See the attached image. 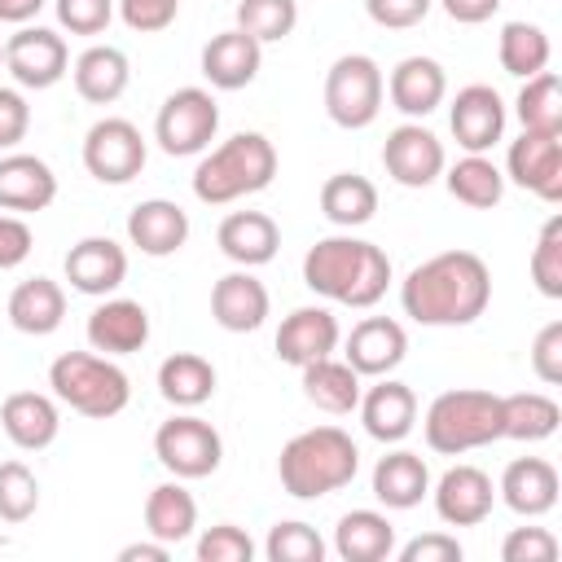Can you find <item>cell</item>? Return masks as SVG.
Segmentation results:
<instances>
[{
	"label": "cell",
	"mask_w": 562,
	"mask_h": 562,
	"mask_svg": "<svg viewBox=\"0 0 562 562\" xmlns=\"http://www.w3.org/2000/svg\"><path fill=\"white\" fill-rule=\"evenodd\" d=\"M303 285L342 307H373L391 285V259L364 237H321L303 255Z\"/></svg>",
	"instance_id": "cell-2"
},
{
	"label": "cell",
	"mask_w": 562,
	"mask_h": 562,
	"mask_svg": "<svg viewBox=\"0 0 562 562\" xmlns=\"http://www.w3.org/2000/svg\"><path fill=\"white\" fill-rule=\"evenodd\" d=\"M448 193L470 211H492L505 198V171L487 154H465L452 167H443Z\"/></svg>",
	"instance_id": "cell-38"
},
{
	"label": "cell",
	"mask_w": 562,
	"mask_h": 562,
	"mask_svg": "<svg viewBox=\"0 0 562 562\" xmlns=\"http://www.w3.org/2000/svg\"><path fill=\"white\" fill-rule=\"evenodd\" d=\"M382 97L386 79L369 53H342L325 75V114L347 132L369 127L382 114Z\"/></svg>",
	"instance_id": "cell-7"
},
{
	"label": "cell",
	"mask_w": 562,
	"mask_h": 562,
	"mask_svg": "<svg viewBox=\"0 0 562 562\" xmlns=\"http://www.w3.org/2000/svg\"><path fill=\"white\" fill-rule=\"evenodd\" d=\"M127 241L149 255V259H167L176 255L184 241H189V215L180 202H167V198H145L132 206L127 215Z\"/></svg>",
	"instance_id": "cell-21"
},
{
	"label": "cell",
	"mask_w": 562,
	"mask_h": 562,
	"mask_svg": "<svg viewBox=\"0 0 562 562\" xmlns=\"http://www.w3.org/2000/svg\"><path fill=\"white\" fill-rule=\"evenodd\" d=\"M426 492H430V470H426V461L417 452L395 448V452L378 457V465H373V496L386 509H413V505H422Z\"/></svg>",
	"instance_id": "cell-31"
},
{
	"label": "cell",
	"mask_w": 562,
	"mask_h": 562,
	"mask_svg": "<svg viewBox=\"0 0 562 562\" xmlns=\"http://www.w3.org/2000/svg\"><path fill=\"white\" fill-rule=\"evenodd\" d=\"M356 408H360V422H364L369 439H378V443L408 439V430L417 422V395H413V386L395 382L391 373L378 378L369 391H360V404Z\"/></svg>",
	"instance_id": "cell-19"
},
{
	"label": "cell",
	"mask_w": 562,
	"mask_h": 562,
	"mask_svg": "<svg viewBox=\"0 0 562 562\" xmlns=\"http://www.w3.org/2000/svg\"><path fill=\"white\" fill-rule=\"evenodd\" d=\"M426 448L443 457H461L501 439V395L479 386H457L430 400L426 408Z\"/></svg>",
	"instance_id": "cell-5"
},
{
	"label": "cell",
	"mask_w": 562,
	"mask_h": 562,
	"mask_svg": "<svg viewBox=\"0 0 562 562\" xmlns=\"http://www.w3.org/2000/svg\"><path fill=\"white\" fill-rule=\"evenodd\" d=\"M57 198V176L44 158L35 154H4L0 158V211L31 215L53 206Z\"/></svg>",
	"instance_id": "cell-25"
},
{
	"label": "cell",
	"mask_w": 562,
	"mask_h": 562,
	"mask_svg": "<svg viewBox=\"0 0 562 562\" xmlns=\"http://www.w3.org/2000/svg\"><path fill=\"white\" fill-rule=\"evenodd\" d=\"M158 395L176 408H198L215 395V364L198 351H176L158 364Z\"/></svg>",
	"instance_id": "cell-33"
},
{
	"label": "cell",
	"mask_w": 562,
	"mask_h": 562,
	"mask_svg": "<svg viewBox=\"0 0 562 562\" xmlns=\"http://www.w3.org/2000/svg\"><path fill=\"white\" fill-rule=\"evenodd\" d=\"M250 558H255V540L233 522H215L198 536V562H250Z\"/></svg>",
	"instance_id": "cell-45"
},
{
	"label": "cell",
	"mask_w": 562,
	"mask_h": 562,
	"mask_svg": "<svg viewBox=\"0 0 562 562\" xmlns=\"http://www.w3.org/2000/svg\"><path fill=\"white\" fill-rule=\"evenodd\" d=\"M0 426H4L9 443H18L22 452H40L57 439L61 413H57L53 395H44V391H13L0 404Z\"/></svg>",
	"instance_id": "cell-26"
},
{
	"label": "cell",
	"mask_w": 562,
	"mask_h": 562,
	"mask_svg": "<svg viewBox=\"0 0 562 562\" xmlns=\"http://www.w3.org/2000/svg\"><path fill=\"white\" fill-rule=\"evenodd\" d=\"M75 92L92 105H114L127 83H132V66H127V53L114 48V44H92L75 57Z\"/></svg>",
	"instance_id": "cell-29"
},
{
	"label": "cell",
	"mask_w": 562,
	"mask_h": 562,
	"mask_svg": "<svg viewBox=\"0 0 562 562\" xmlns=\"http://www.w3.org/2000/svg\"><path fill=\"white\" fill-rule=\"evenodd\" d=\"M386 97H391V105H395L400 114L426 119L430 110L443 105V97H448V75H443V66H439L435 57L413 53V57L395 61V70H391V79H386Z\"/></svg>",
	"instance_id": "cell-23"
},
{
	"label": "cell",
	"mask_w": 562,
	"mask_h": 562,
	"mask_svg": "<svg viewBox=\"0 0 562 562\" xmlns=\"http://www.w3.org/2000/svg\"><path fill=\"white\" fill-rule=\"evenodd\" d=\"M496 492L518 518H540L558 505V470L544 457H518L505 465Z\"/></svg>",
	"instance_id": "cell-28"
},
{
	"label": "cell",
	"mask_w": 562,
	"mask_h": 562,
	"mask_svg": "<svg viewBox=\"0 0 562 562\" xmlns=\"http://www.w3.org/2000/svg\"><path fill=\"white\" fill-rule=\"evenodd\" d=\"M259 66H263V44L250 40L246 31H237V26L211 35L206 48H202V75L220 92H237V88L255 83Z\"/></svg>",
	"instance_id": "cell-20"
},
{
	"label": "cell",
	"mask_w": 562,
	"mask_h": 562,
	"mask_svg": "<svg viewBox=\"0 0 562 562\" xmlns=\"http://www.w3.org/2000/svg\"><path fill=\"white\" fill-rule=\"evenodd\" d=\"M531 281L544 299H562V215H549L531 246Z\"/></svg>",
	"instance_id": "cell-43"
},
{
	"label": "cell",
	"mask_w": 562,
	"mask_h": 562,
	"mask_svg": "<svg viewBox=\"0 0 562 562\" xmlns=\"http://www.w3.org/2000/svg\"><path fill=\"white\" fill-rule=\"evenodd\" d=\"M66 281L79 294L105 299L127 281V250L114 237H83L66 250Z\"/></svg>",
	"instance_id": "cell-16"
},
{
	"label": "cell",
	"mask_w": 562,
	"mask_h": 562,
	"mask_svg": "<svg viewBox=\"0 0 562 562\" xmlns=\"http://www.w3.org/2000/svg\"><path fill=\"white\" fill-rule=\"evenodd\" d=\"M0 66H4V48H0Z\"/></svg>",
	"instance_id": "cell-57"
},
{
	"label": "cell",
	"mask_w": 562,
	"mask_h": 562,
	"mask_svg": "<svg viewBox=\"0 0 562 562\" xmlns=\"http://www.w3.org/2000/svg\"><path fill=\"white\" fill-rule=\"evenodd\" d=\"M268 285L250 272V268H237V272H224L215 285H211V316L220 329L228 334H250L268 321Z\"/></svg>",
	"instance_id": "cell-17"
},
{
	"label": "cell",
	"mask_w": 562,
	"mask_h": 562,
	"mask_svg": "<svg viewBox=\"0 0 562 562\" xmlns=\"http://www.w3.org/2000/svg\"><path fill=\"white\" fill-rule=\"evenodd\" d=\"M408 356V334L400 321L391 316H364L351 325L347 334V347H342V360L360 373V378H386L404 364Z\"/></svg>",
	"instance_id": "cell-15"
},
{
	"label": "cell",
	"mask_w": 562,
	"mask_h": 562,
	"mask_svg": "<svg viewBox=\"0 0 562 562\" xmlns=\"http://www.w3.org/2000/svg\"><path fill=\"white\" fill-rule=\"evenodd\" d=\"M4 70L18 79V88H53L70 70V48L48 26H18L4 44Z\"/></svg>",
	"instance_id": "cell-11"
},
{
	"label": "cell",
	"mask_w": 562,
	"mask_h": 562,
	"mask_svg": "<svg viewBox=\"0 0 562 562\" xmlns=\"http://www.w3.org/2000/svg\"><path fill=\"white\" fill-rule=\"evenodd\" d=\"M505 176L540 202H562V136L522 132L505 154Z\"/></svg>",
	"instance_id": "cell-13"
},
{
	"label": "cell",
	"mask_w": 562,
	"mask_h": 562,
	"mask_svg": "<svg viewBox=\"0 0 562 562\" xmlns=\"http://www.w3.org/2000/svg\"><path fill=\"white\" fill-rule=\"evenodd\" d=\"M338 338V316L329 307H294L277 329V360L303 369L321 356H334Z\"/></svg>",
	"instance_id": "cell-22"
},
{
	"label": "cell",
	"mask_w": 562,
	"mask_h": 562,
	"mask_svg": "<svg viewBox=\"0 0 562 562\" xmlns=\"http://www.w3.org/2000/svg\"><path fill=\"white\" fill-rule=\"evenodd\" d=\"M40 509V479L26 461H0V518L26 522Z\"/></svg>",
	"instance_id": "cell-42"
},
{
	"label": "cell",
	"mask_w": 562,
	"mask_h": 562,
	"mask_svg": "<svg viewBox=\"0 0 562 562\" xmlns=\"http://www.w3.org/2000/svg\"><path fill=\"white\" fill-rule=\"evenodd\" d=\"M167 558H171V544L162 540H136L119 549V562H167Z\"/></svg>",
	"instance_id": "cell-55"
},
{
	"label": "cell",
	"mask_w": 562,
	"mask_h": 562,
	"mask_svg": "<svg viewBox=\"0 0 562 562\" xmlns=\"http://www.w3.org/2000/svg\"><path fill=\"white\" fill-rule=\"evenodd\" d=\"M220 132V105L206 88H176L154 119V140L171 158H193L206 154Z\"/></svg>",
	"instance_id": "cell-8"
},
{
	"label": "cell",
	"mask_w": 562,
	"mask_h": 562,
	"mask_svg": "<svg viewBox=\"0 0 562 562\" xmlns=\"http://www.w3.org/2000/svg\"><path fill=\"white\" fill-rule=\"evenodd\" d=\"M114 18V0H57V22L70 35H101Z\"/></svg>",
	"instance_id": "cell-47"
},
{
	"label": "cell",
	"mask_w": 562,
	"mask_h": 562,
	"mask_svg": "<svg viewBox=\"0 0 562 562\" xmlns=\"http://www.w3.org/2000/svg\"><path fill=\"white\" fill-rule=\"evenodd\" d=\"M198 527V501L189 487L176 483H158L149 496H145V531L162 544H180L189 540Z\"/></svg>",
	"instance_id": "cell-36"
},
{
	"label": "cell",
	"mask_w": 562,
	"mask_h": 562,
	"mask_svg": "<svg viewBox=\"0 0 562 562\" xmlns=\"http://www.w3.org/2000/svg\"><path fill=\"white\" fill-rule=\"evenodd\" d=\"M435 0H364V13L386 31H408L430 13Z\"/></svg>",
	"instance_id": "cell-51"
},
{
	"label": "cell",
	"mask_w": 562,
	"mask_h": 562,
	"mask_svg": "<svg viewBox=\"0 0 562 562\" xmlns=\"http://www.w3.org/2000/svg\"><path fill=\"white\" fill-rule=\"evenodd\" d=\"M448 127L465 154H487L505 136V101L487 83H465L448 105Z\"/></svg>",
	"instance_id": "cell-14"
},
{
	"label": "cell",
	"mask_w": 562,
	"mask_h": 562,
	"mask_svg": "<svg viewBox=\"0 0 562 562\" xmlns=\"http://www.w3.org/2000/svg\"><path fill=\"white\" fill-rule=\"evenodd\" d=\"M66 321V290L53 277H31L22 285H13L9 294V325L18 334L44 338Z\"/></svg>",
	"instance_id": "cell-30"
},
{
	"label": "cell",
	"mask_w": 562,
	"mask_h": 562,
	"mask_svg": "<svg viewBox=\"0 0 562 562\" xmlns=\"http://www.w3.org/2000/svg\"><path fill=\"white\" fill-rule=\"evenodd\" d=\"M501 558L505 562H553L558 558V536L544 527H514L501 540Z\"/></svg>",
	"instance_id": "cell-46"
},
{
	"label": "cell",
	"mask_w": 562,
	"mask_h": 562,
	"mask_svg": "<svg viewBox=\"0 0 562 562\" xmlns=\"http://www.w3.org/2000/svg\"><path fill=\"white\" fill-rule=\"evenodd\" d=\"M531 369L544 386L562 382V321H549L531 342Z\"/></svg>",
	"instance_id": "cell-49"
},
{
	"label": "cell",
	"mask_w": 562,
	"mask_h": 562,
	"mask_svg": "<svg viewBox=\"0 0 562 562\" xmlns=\"http://www.w3.org/2000/svg\"><path fill=\"white\" fill-rule=\"evenodd\" d=\"M88 342L101 356H132L149 342V312L136 299H105L88 316Z\"/></svg>",
	"instance_id": "cell-24"
},
{
	"label": "cell",
	"mask_w": 562,
	"mask_h": 562,
	"mask_svg": "<svg viewBox=\"0 0 562 562\" xmlns=\"http://www.w3.org/2000/svg\"><path fill=\"white\" fill-rule=\"evenodd\" d=\"M215 241L237 268H263V263H272V255L281 246V228L263 211H233L220 220Z\"/></svg>",
	"instance_id": "cell-27"
},
{
	"label": "cell",
	"mask_w": 562,
	"mask_h": 562,
	"mask_svg": "<svg viewBox=\"0 0 562 562\" xmlns=\"http://www.w3.org/2000/svg\"><path fill=\"white\" fill-rule=\"evenodd\" d=\"M400 303L417 325H474L492 303V272L474 250H439L404 277Z\"/></svg>",
	"instance_id": "cell-1"
},
{
	"label": "cell",
	"mask_w": 562,
	"mask_h": 562,
	"mask_svg": "<svg viewBox=\"0 0 562 562\" xmlns=\"http://www.w3.org/2000/svg\"><path fill=\"white\" fill-rule=\"evenodd\" d=\"M277 176V149L263 132H237L224 145L206 149L193 167V193L206 206H228L237 198H250L268 189Z\"/></svg>",
	"instance_id": "cell-4"
},
{
	"label": "cell",
	"mask_w": 562,
	"mask_h": 562,
	"mask_svg": "<svg viewBox=\"0 0 562 562\" xmlns=\"http://www.w3.org/2000/svg\"><path fill=\"white\" fill-rule=\"evenodd\" d=\"M299 26V0H237V31L259 44H277Z\"/></svg>",
	"instance_id": "cell-41"
},
{
	"label": "cell",
	"mask_w": 562,
	"mask_h": 562,
	"mask_svg": "<svg viewBox=\"0 0 562 562\" xmlns=\"http://www.w3.org/2000/svg\"><path fill=\"white\" fill-rule=\"evenodd\" d=\"M382 167L395 184L404 189H426L443 176L448 167V154H443V140L422 127V123H400L395 132H386V145H382Z\"/></svg>",
	"instance_id": "cell-12"
},
{
	"label": "cell",
	"mask_w": 562,
	"mask_h": 562,
	"mask_svg": "<svg viewBox=\"0 0 562 562\" xmlns=\"http://www.w3.org/2000/svg\"><path fill=\"white\" fill-rule=\"evenodd\" d=\"M378 211V184L356 171H338L321 184V215L338 228H360Z\"/></svg>",
	"instance_id": "cell-37"
},
{
	"label": "cell",
	"mask_w": 562,
	"mask_h": 562,
	"mask_svg": "<svg viewBox=\"0 0 562 562\" xmlns=\"http://www.w3.org/2000/svg\"><path fill=\"white\" fill-rule=\"evenodd\" d=\"M31 132V105L18 88H0V149L22 145Z\"/></svg>",
	"instance_id": "cell-52"
},
{
	"label": "cell",
	"mask_w": 562,
	"mask_h": 562,
	"mask_svg": "<svg viewBox=\"0 0 562 562\" xmlns=\"http://www.w3.org/2000/svg\"><path fill=\"white\" fill-rule=\"evenodd\" d=\"M268 562H321L325 558V540L316 536V527L290 518V522H272L268 540H263Z\"/></svg>",
	"instance_id": "cell-44"
},
{
	"label": "cell",
	"mask_w": 562,
	"mask_h": 562,
	"mask_svg": "<svg viewBox=\"0 0 562 562\" xmlns=\"http://www.w3.org/2000/svg\"><path fill=\"white\" fill-rule=\"evenodd\" d=\"M443 4V13L452 18V22H461V26H479V22H487L496 9H501V0H439Z\"/></svg>",
	"instance_id": "cell-54"
},
{
	"label": "cell",
	"mask_w": 562,
	"mask_h": 562,
	"mask_svg": "<svg viewBox=\"0 0 562 562\" xmlns=\"http://www.w3.org/2000/svg\"><path fill=\"white\" fill-rule=\"evenodd\" d=\"M44 0H0V22H13V26H26L31 18H40Z\"/></svg>",
	"instance_id": "cell-56"
},
{
	"label": "cell",
	"mask_w": 562,
	"mask_h": 562,
	"mask_svg": "<svg viewBox=\"0 0 562 562\" xmlns=\"http://www.w3.org/2000/svg\"><path fill=\"white\" fill-rule=\"evenodd\" d=\"M360 470V448L351 443L347 430L338 426H312L303 435H294L281 457H277V474H281V487L294 496V501H316V496H329L338 487H347Z\"/></svg>",
	"instance_id": "cell-3"
},
{
	"label": "cell",
	"mask_w": 562,
	"mask_h": 562,
	"mask_svg": "<svg viewBox=\"0 0 562 562\" xmlns=\"http://www.w3.org/2000/svg\"><path fill=\"white\" fill-rule=\"evenodd\" d=\"M303 395H307L316 408L334 413V417L356 413V404H360V373H356L347 360L321 356V360L303 364Z\"/></svg>",
	"instance_id": "cell-34"
},
{
	"label": "cell",
	"mask_w": 562,
	"mask_h": 562,
	"mask_svg": "<svg viewBox=\"0 0 562 562\" xmlns=\"http://www.w3.org/2000/svg\"><path fill=\"white\" fill-rule=\"evenodd\" d=\"M149 149L132 119H97L83 136V167L101 184H127L140 176Z\"/></svg>",
	"instance_id": "cell-10"
},
{
	"label": "cell",
	"mask_w": 562,
	"mask_h": 562,
	"mask_svg": "<svg viewBox=\"0 0 562 562\" xmlns=\"http://www.w3.org/2000/svg\"><path fill=\"white\" fill-rule=\"evenodd\" d=\"M562 408L553 395L544 391H518V395H501V439H518V443H540L558 430Z\"/></svg>",
	"instance_id": "cell-35"
},
{
	"label": "cell",
	"mask_w": 562,
	"mask_h": 562,
	"mask_svg": "<svg viewBox=\"0 0 562 562\" xmlns=\"http://www.w3.org/2000/svg\"><path fill=\"white\" fill-rule=\"evenodd\" d=\"M430 496H435V514L448 527H479L492 514L496 487L479 465H452V470L439 474Z\"/></svg>",
	"instance_id": "cell-18"
},
{
	"label": "cell",
	"mask_w": 562,
	"mask_h": 562,
	"mask_svg": "<svg viewBox=\"0 0 562 562\" xmlns=\"http://www.w3.org/2000/svg\"><path fill=\"white\" fill-rule=\"evenodd\" d=\"M48 386L66 408H75V413H83L92 422L119 417L127 408V400H132L127 373L101 351H61L48 364Z\"/></svg>",
	"instance_id": "cell-6"
},
{
	"label": "cell",
	"mask_w": 562,
	"mask_h": 562,
	"mask_svg": "<svg viewBox=\"0 0 562 562\" xmlns=\"http://www.w3.org/2000/svg\"><path fill=\"white\" fill-rule=\"evenodd\" d=\"M154 457L176 479H206L224 461V439L206 417L176 413L171 422H162L154 430Z\"/></svg>",
	"instance_id": "cell-9"
},
{
	"label": "cell",
	"mask_w": 562,
	"mask_h": 562,
	"mask_svg": "<svg viewBox=\"0 0 562 562\" xmlns=\"http://www.w3.org/2000/svg\"><path fill=\"white\" fill-rule=\"evenodd\" d=\"M522 132H544V136H562V83L553 70H540L531 79H522V92L514 101Z\"/></svg>",
	"instance_id": "cell-40"
},
{
	"label": "cell",
	"mask_w": 562,
	"mask_h": 562,
	"mask_svg": "<svg viewBox=\"0 0 562 562\" xmlns=\"http://www.w3.org/2000/svg\"><path fill=\"white\" fill-rule=\"evenodd\" d=\"M461 540L448 536V531H426V536H413L408 544L395 549L400 562H461Z\"/></svg>",
	"instance_id": "cell-50"
},
{
	"label": "cell",
	"mask_w": 562,
	"mask_h": 562,
	"mask_svg": "<svg viewBox=\"0 0 562 562\" xmlns=\"http://www.w3.org/2000/svg\"><path fill=\"white\" fill-rule=\"evenodd\" d=\"M334 553L342 562H382L395 553V527L378 509H351L334 527Z\"/></svg>",
	"instance_id": "cell-32"
},
{
	"label": "cell",
	"mask_w": 562,
	"mask_h": 562,
	"mask_svg": "<svg viewBox=\"0 0 562 562\" xmlns=\"http://www.w3.org/2000/svg\"><path fill=\"white\" fill-rule=\"evenodd\" d=\"M31 246H35L31 224H26L22 215L0 211V272H9V268H18V263H26Z\"/></svg>",
	"instance_id": "cell-53"
},
{
	"label": "cell",
	"mask_w": 562,
	"mask_h": 562,
	"mask_svg": "<svg viewBox=\"0 0 562 562\" xmlns=\"http://www.w3.org/2000/svg\"><path fill=\"white\" fill-rule=\"evenodd\" d=\"M496 57H501V70L505 75H518V79H531L540 70H549V35L536 26V22H505L501 26V40H496Z\"/></svg>",
	"instance_id": "cell-39"
},
{
	"label": "cell",
	"mask_w": 562,
	"mask_h": 562,
	"mask_svg": "<svg viewBox=\"0 0 562 562\" xmlns=\"http://www.w3.org/2000/svg\"><path fill=\"white\" fill-rule=\"evenodd\" d=\"M176 13H180V0H119V18L140 35L167 31Z\"/></svg>",
	"instance_id": "cell-48"
}]
</instances>
